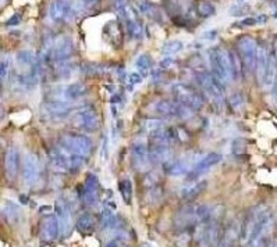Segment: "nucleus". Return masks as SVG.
<instances>
[{
  "label": "nucleus",
  "mask_w": 277,
  "mask_h": 247,
  "mask_svg": "<svg viewBox=\"0 0 277 247\" xmlns=\"http://www.w3.org/2000/svg\"><path fill=\"white\" fill-rule=\"evenodd\" d=\"M210 67H212V74L221 80L223 84H231L234 80V72H233V65H231V58L229 50L223 47H214L210 50Z\"/></svg>",
  "instance_id": "1"
},
{
  "label": "nucleus",
  "mask_w": 277,
  "mask_h": 247,
  "mask_svg": "<svg viewBox=\"0 0 277 247\" xmlns=\"http://www.w3.org/2000/svg\"><path fill=\"white\" fill-rule=\"evenodd\" d=\"M116 10L126 24L128 35L134 39H141L144 35V27L139 18V13L128 0H115Z\"/></svg>",
  "instance_id": "2"
},
{
  "label": "nucleus",
  "mask_w": 277,
  "mask_h": 247,
  "mask_svg": "<svg viewBox=\"0 0 277 247\" xmlns=\"http://www.w3.org/2000/svg\"><path fill=\"white\" fill-rule=\"evenodd\" d=\"M196 79L202 88L209 100L212 102L217 110L221 109L223 100H225V84L219 80L213 74L208 71H201L196 74Z\"/></svg>",
  "instance_id": "3"
},
{
  "label": "nucleus",
  "mask_w": 277,
  "mask_h": 247,
  "mask_svg": "<svg viewBox=\"0 0 277 247\" xmlns=\"http://www.w3.org/2000/svg\"><path fill=\"white\" fill-rule=\"evenodd\" d=\"M256 74L259 78L260 84L269 87L271 85L277 75V65L274 58L271 56V49L265 45L258 49V60H256Z\"/></svg>",
  "instance_id": "4"
},
{
  "label": "nucleus",
  "mask_w": 277,
  "mask_h": 247,
  "mask_svg": "<svg viewBox=\"0 0 277 247\" xmlns=\"http://www.w3.org/2000/svg\"><path fill=\"white\" fill-rule=\"evenodd\" d=\"M258 42L249 35H244L237 39V53L243 61L245 72H256V60H258Z\"/></svg>",
  "instance_id": "5"
},
{
  "label": "nucleus",
  "mask_w": 277,
  "mask_h": 247,
  "mask_svg": "<svg viewBox=\"0 0 277 247\" xmlns=\"http://www.w3.org/2000/svg\"><path fill=\"white\" fill-rule=\"evenodd\" d=\"M59 146L63 149L69 150L74 154L82 155V157H89L92 153V140L88 138L87 135L82 133H63L59 138Z\"/></svg>",
  "instance_id": "6"
},
{
  "label": "nucleus",
  "mask_w": 277,
  "mask_h": 247,
  "mask_svg": "<svg viewBox=\"0 0 277 247\" xmlns=\"http://www.w3.org/2000/svg\"><path fill=\"white\" fill-rule=\"evenodd\" d=\"M172 93H173L174 100L177 103L183 104L184 107L190 110H201L203 106V98L201 93L195 91L194 88L185 84H176L172 88Z\"/></svg>",
  "instance_id": "7"
},
{
  "label": "nucleus",
  "mask_w": 277,
  "mask_h": 247,
  "mask_svg": "<svg viewBox=\"0 0 277 247\" xmlns=\"http://www.w3.org/2000/svg\"><path fill=\"white\" fill-rule=\"evenodd\" d=\"M74 124L85 132H96L100 128V117L93 106L87 104L75 113Z\"/></svg>",
  "instance_id": "8"
},
{
  "label": "nucleus",
  "mask_w": 277,
  "mask_h": 247,
  "mask_svg": "<svg viewBox=\"0 0 277 247\" xmlns=\"http://www.w3.org/2000/svg\"><path fill=\"white\" fill-rule=\"evenodd\" d=\"M71 113V104L67 99L53 98L42 104V115L49 121L64 120Z\"/></svg>",
  "instance_id": "9"
},
{
  "label": "nucleus",
  "mask_w": 277,
  "mask_h": 247,
  "mask_svg": "<svg viewBox=\"0 0 277 247\" xmlns=\"http://www.w3.org/2000/svg\"><path fill=\"white\" fill-rule=\"evenodd\" d=\"M220 233V219L216 218L213 213L212 218L201 224V229L198 230V243L199 247H213L217 241Z\"/></svg>",
  "instance_id": "10"
},
{
  "label": "nucleus",
  "mask_w": 277,
  "mask_h": 247,
  "mask_svg": "<svg viewBox=\"0 0 277 247\" xmlns=\"http://www.w3.org/2000/svg\"><path fill=\"white\" fill-rule=\"evenodd\" d=\"M74 52L75 46L73 39L67 35H63V36H59L56 40H53L50 57L56 63L58 61H66V60H71V56L74 54Z\"/></svg>",
  "instance_id": "11"
},
{
  "label": "nucleus",
  "mask_w": 277,
  "mask_h": 247,
  "mask_svg": "<svg viewBox=\"0 0 277 247\" xmlns=\"http://www.w3.org/2000/svg\"><path fill=\"white\" fill-rule=\"evenodd\" d=\"M156 114L162 115V117H170V118H185L190 115V109L184 107L183 104L173 102V100H159L153 106Z\"/></svg>",
  "instance_id": "12"
},
{
  "label": "nucleus",
  "mask_w": 277,
  "mask_h": 247,
  "mask_svg": "<svg viewBox=\"0 0 277 247\" xmlns=\"http://www.w3.org/2000/svg\"><path fill=\"white\" fill-rule=\"evenodd\" d=\"M54 210H56V217L59 219V225H60V235L63 237L71 233L73 229V217H71V210H70L67 201L63 197H60L54 203Z\"/></svg>",
  "instance_id": "13"
},
{
  "label": "nucleus",
  "mask_w": 277,
  "mask_h": 247,
  "mask_svg": "<svg viewBox=\"0 0 277 247\" xmlns=\"http://www.w3.org/2000/svg\"><path fill=\"white\" fill-rule=\"evenodd\" d=\"M21 171H23V181L27 186H32L36 184L38 177H39V160L34 153L25 154L21 164Z\"/></svg>",
  "instance_id": "14"
},
{
  "label": "nucleus",
  "mask_w": 277,
  "mask_h": 247,
  "mask_svg": "<svg viewBox=\"0 0 277 247\" xmlns=\"http://www.w3.org/2000/svg\"><path fill=\"white\" fill-rule=\"evenodd\" d=\"M198 160L195 153H190V154L184 155V157H180V158H176V160H169L164 166V171L169 174V175H173V177H181V175H185L188 174L192 170L191 166H192V161Z\"/></svg>",
  "instance_id": "15"
},
{
  "label": "nucleus",
  "mask_w": 277,
  "mask_h": 247,
  "mask_svg": "<svg viewBox=\"0 0 277 247\" xmlns=\"http://www.w3.org/2000/svg\"><path fill=\"white\" fill-rule=\"evenodd\" d=\"M81 200L91 207L96 206L99 201V181L96 175L88 174L85 184L81 186Z\"/></svg>",
  "instance_id": "16"
},
{
  "label": "nucleus",
  "mask_w": 277,
  "mask_h": 247,
  "mask_svg": "<svg viewBox=\"0 0 277 247\" xmlns=\"http://www.w3.org/2000/svg\"><path fill=\"white\" fill-rule=\"evenodd\" d=\"M73 14V0H53L49 6V16L53 21H69Z\"/></svg>",
  "instance_id": "17"
},
{
  "label": "nucleus",
  "mask_w": 277,
  "mask_h": 247,
  "mask_svg": "<svg viewBox=\"0 0 277 247\" xmlns=\"http://www.w3.org/2000/svg\"><path fill=\"white\" fill-rule=\"evenodd\" d=\"M240 239H241V224L238 221H231L220 236V240L216 247H236Z\"/></svg>",
  "instance_id": "18"
},
{
  "label": "nucleus",
  "mask_w": 277,
  "mask_h": 247,
  "mask_svg": "<svg viewBox=\"0 0 277 247\" xmlns=\"http://www.w3.org/2000/svg\"><path fill=\"white\" fill-rule=\"evenodd\" d=\"M131 157H133V164L137 171H145L149 166V149L144 143H135L131 147Z\"/></svg>",
  "instance_id": "19"
},
{
  "label": "nucleus",
  "mask_w": 277,
  "mask_h": 247,
  "mask_svg": "<svg viewBox=\"0 0 277 247\" xmlns=\"http://www.w3.org/2000/svg\"><path fill=\"white\" fill-rule=\"evenodd\" d=\"M59 232H60V225H59V219L56 215H49L47 218L43 219L41 229H39V236L42 240H54L58 237Z\"/></svg>",
  "instance_id": "20"
},
{
  "label": "nucleus",
  "mask_w": 277,
  "mask_h": 247,
  "mask_svg": "<svg viewBox=\"0 0 277 247\" xmlns=\"http://www.w3.org/2000/svg\"><path fill=\"white\" fill-rule=\"evenodd\" d=\"M5 168H6L7 178L13 181L17 177L18 170H20V153L16 146H10L6 151L5 157Z\"/></svg>",
  "instance_id": "21"
},
{
  "label": "nucleus",
  "mask_w": 277,
  "mask_h": 247,
  "mask_svg": "<svg viewBox=\"0 0 277 247\" xmlns=\"http://www.w3.org/2000/svg\"><path fill=\"white\" fill-rule=\"evenodd\" d=\"M223 158V155L220 154V153H209L205 157H202V160H199L196 162V166L192 170V175H199V174H203L209 171L210 168H213L214 166H217L220 161Z\"/></svg>",
  "instance_id": "22"
},
{
  "label": "nucleus",
  "mask_w": 277,
  "mask_h": 247,
  "mask_svg": "<svg viewBox=\"0 0 277 247\" xmlns=\"http://www.w3.org/2000/svg\"><path fill=\"white\" fill-rule=\"evenodd\" d=\"M77 229L82 235H91L93 230H95V226H96V222H95V218H93L92 214L84 213L81 214L78 219H77Z\"/></svg>",
  "instance_id": "23"
},
{
  "label": "nucleus",
  "mask_w": 277,
  "mask_h": 247,
  "mask_svg": "<svg viewBox=\"0 0 277 247\" xmlns=\"http://www.w3.org/2000/svg\"><path fill=\"white\" fill-rule=\"evenodd\" d=\"M103 34L106 35V38L115 45V47H119V45H122L123 40V32L119 23H109L106 25V28L103 29Z\"/></svg>",
  "instance_id": "24"
},
{
  "label": "nucleus",
  "mask_w": 277,
  "mask_h": 247,
  "mask_svg": "<svg viewBox=\"0 0 277 247\" xmlns=\"http://www.w3.org/2000/svg\"><path fill=\"white\" fill-rule=\"evenodd\" d=\"M85 93H87V87L84 84H81V82H74V84H71V85L66 88L63 98L67 99L69 102H73V100L82 98Z\"/></svg>",
  "instance_id": "25"
},
{
  "label": "nucleus",
  "mask_w": 277,
  "mask_h": 247,
  "mask_svg": "<svg viewBox=\"0 0 277 247\" xmlns=\"http://www.w3.org/2000/svg\"><path fill=\"white\" fill-rule=\"evenodd\" d=\"M75 71V63L71 60H66V61H58L54 64V72L59 78H69L70 75Z\"/></svg>",
  "instance_id": "26"
},
{
  "label": "nucleus",
  "mask_w": 277,
  "mask_h": 247,
  "mask_svg": "<svg viewBox=\"0 0 277 247\" xmlns=\"http://www.w3.org/2000/svg\"><path fill=\"white\" fill-rule=\"evenodd\" d=\"M3 215L6 217V219L12 224H16L20 221V217H21V211H20V207L13 204L10 201H7L6 206L3 207Z\"/></svg>",
  "instance_id": "27"
},
{
  "label": "nucleus",
  "mask_w": 277,
  "mask_h": 247,
  "mask_svg": "<svg viewBox=\"0 0 277 247\" xmlns=\"http://www.w3.org/2000/svg\"><path fill=\"white\" fill-rule=\"evenodd\" d=\"M206 185H208L206 181H201V182H198V184H195L194 186H191L190 189H185L181 196L184 197L185 200H194V199H196V197L205 190Z\"/></svg>",
  "instance_id": "28"
},
{
  "label": "nucleus",
  "mask_w": 277,
  "mask_h": 247,
  "mask_svg": "<svg viewBox=\"0 0 277 247\" xmlns=\"http://www.w3.org/2000/svg\"><path fill=\"white\" fill-rule=\"evenodd\" d=\"M196 13L203 18H209L212 17L216 14V7L208 2V0H201V2H198V5H196Z\"/></svg>",
  "instance_id": "29"
},
{
  "label": "nucleus",
  "mask_w": 277,
  "mask_h": 247,
  "mask_svg": "<svg viewBox=\"0 0 277 247\" xmlns=\"http://www.w3.org/2000/svg\"><path fill=\"white\" fill-rule=\"evenodd\" d=\"M135 67L138 69L139 74L142 76H146L150 72V67H152L149 56L148 54H139L137 61H135Z\"/></svg>",
  "instance_id": "30"
},
{
  "label": "nucleus",
  "mask_w": 277,
  "mask_h": 247,
  "mask_svg": "<svg viewBox=\"0 0 277 247\" xmlns=\"http://www.w3.org/2000/svg\"><path fill=\"white\" fill-rule=\"evenodd\" d=\"M119 189H120L124 203L131 204V200H133V184H131V181L128 178L123 179L120 185H119Z\"/></svg>",
  "instance_id": "31"
},
{
  "label": "nucleus",
  "mask_w": 277,
  "mask_h": 247,
  "mask_svg": "<svg viewBox=\"0 0 277 247\" xmlns=\"http://www.w3.org/2000/svg\"><path fill=\"white\" fill-rule=\"evenodd\" d=\"M184 49V43L181 40H169L162 47V53L166 56H173L177 54Z\"/></svg>",
  "instance_id": "32"
},
{
  "label": "nucleus",
  "mask_w": 277,
  "mask_h": 247,
  "mask_svg": "<svg viewBox=\"0 0 277 247\" xmlns=\"http://www.w3.org/2000/svg\"><path fill=\"white\" fill-rule=\"evenodd\" d=\"M229 53H230L231 65H233V72H234V79H237V78H243L244 67L243 61H241V58L238 56V53L231 52V50Z\"/></svg>",
  "instance_id": "33"
},
{
  "label": "nucleus",
  "mask_w": 277,
  "mask_h": 247,
  "mask_svg": "<svg viewBox=\"0 0 277 247\" xmlns=\"http://www.w3.org/2000/svg\"><path fill=\"white\" fill-rule=\"evenodd\" d=\"M142 128H144L146 132L153 133L156 131H159V129H162L164 128V121L163 120H156V118H150V120L144 121V124H142Z\"/></svg>",
  "instance_id": "34"
},
{
  "label": "nucleus",
  "mask_w": 277,
  "mask_h": 247,
  "mask_svg": "<svg viewBox=\"0 0 277 247\" xmlns=\"http://www.w3.org/2000/svg\"><path fill=\"white\" fill-rule=\"evenodd\" d=\"M10 74V56L9 54H2V63H0V79L2 82H6Z\"/></svg>",
  "instance_id": "35"
},
{
  "label": "nucleus",
  "mask_w": 277,
  "mask_h": 247,
  "mask_svg": "<svg viewBox=\"0 0 277 247\" xmlns=\"http://www.w3.org/2000/svg\"><path fill=\"white\" fill-rule=\"evenodd\" d=\"M229 103H230V106L234 110H240L244 106V103H245V98H244V95L241 92H237L231 96Z\"/></svg>",
  "instance_id": "36"
},
{
  "label": "nucleus",
  "mask_w": 277,
  "mask_h": 247,
  "mask_svg": "<svg viewBox=\"0 0 277 247\" xmlns=\"http://www.w3.org/2000/svg\"><path fill=\"white\" fill-rule=\"evenodd\" d=\"M142 75L138 74V72H133V74H130L128 75V84L130 85H139L141 82H142Z\"/></svg>",
  "instance_id": "37"
},
{
  "label": "nucleus",
  "mask_w": 277,
  "mask_h": 247,
  "mask_svg": "<svg viewBox=\"0 0 277 247\" xmlns=\"http://www.w3.org/2000/svg\"><path fill=\"white\" fill-rule=\"evenodd\" d=\"M256 24H259L258 17H248L244 18L243 21H240V23H237V25H241V27H254Z\"/></svg>",
  "instance_id": "38"
},
{
  "label": "nucleus",
  "mask_w": 277,
  "mask_h": 247,
  "mask_svg": "<svg viewBox=\"0 0 277 247\" xmlns=\"http://www.w3.org/2000/svg\"><path fill=\"white\" fill-rule=\"evenodd\" d=\"M107 136H104L103 140H102V160H107L109 158V150H107Z\"/></svg>",
  "instance_id": "39"
},
{
  "label": "nucleus",
  "mask_w": 277,
  "mask_h": 247,
  "mask_svg": "<svg viewBox=\"0 0 277 247\" xmlns=\"http://www.w3.org/2000/svg\"><path fill=\"white\" fill-rule=\"evenodd\" d=\"M174 63H176V61H174V58L166 57V58H163L162 61H160V67L164 69H168V68H170V67H172Z\"/></svg>",
  "instance_id": "40"
},
{
  "label": "nucleus",
  "mask_w": 277,
  "mask_h": 247,
  "mask_svg": "<svg viewBox=\"0 0 277 247\" xmlns=\"http://www.w3.org/2000/svg\"><path fill=\"white\" fill-rule=\"evenodd\" d=\"M21 23V16L20 14H14L10 20H7L6 25H18Z\"/></svg>",
  "instance_id": "41"
},
{
  "label": "nucleus",
  "mask_w": 277,
  "mask_h": 247,
  "mask_svg": "<svg viewBox=\"0 0 277 247\" xmlns=\"http://www.w3.org/2000/svg\"><path fill=\"white\" fill-rule=\"evenodd\" d=\"M217 38V32L216 31H208V32H205L202 36L203 40H214Z\"/></svg>",
  "instance_id": "42"
},
{
  "label": "nucleus",
  "mask_w": 277,
  "mask_h": 247,
  "mask_svg": "<svg viewBox=\"0 0 277 247\" xmlns=\"http://www.w3.org/2000/svg\"><path fill=\"white\" fill-rule=\"evenodd\" d=\"M271 56L274 58V63L277 65V36L271 42Z\"/></svg>",
  "instance_id": "43"
},
{
  "label": "nucleus",
  "mask_w": 277,
  "mask_h": 247,
  "mask_svg": "<svg viewBox=\"0 0 277 247\" xmlns=\"http://www.w3.org/2000/svg\"><path fill=\"white\" fill-rule=\"evenodd\" d=\"M82 3H84V5L88 7H93V6H96V5H98L99 0H82Z\"/></svg>",
  "instance_id": "44"
},
{
  "label": "nucleus",
  "mask_w": 277,
  "mask_h": 247,
  "mask_svg": "<svg viewBox=\"0 0 277 247\" xmlns=\"http://www.w3.org/2000/svg\"><path fill=\"white\" fill-rule=\"evenodd\" d=\"M271 95H273V98L277 100V75H276V79L273 82V88H271Z\"/></svg>",
  "instance_id": "45"
},
{
  "label": "nucleus",
  "mask_w": 277,
  "mask_h": 247,
  "mask_svg": "<svg viewBox=\"0 0 277 247\" xmlns=\"http://www.w3.org/2000/svg\"><path fill=\"white\" fill-rule=\"evenodd\" d=\"M106 247H120V244H119V240H112L106 244Z\"/></svg>",
  "instance_id": "46"
},
{
  "label": "nucleus",
  "mask_w": 277,
  "mask_h": 247,
  "mask_svg": "<svg viewBox=\"0 0 277 247\" xmlns=\"http://www.w3.org/2000/svg\"><path fill=\"white\" fill-rule=\"evenodd\" d=\"M21 200H23L24 204H27V203H28V197H27V199H25V197H24V196H21Z\"/></svg>",
  "instance_id": "47"
},
{
  "label": "nucleus",
  "mask_w": 277,
  "mask_h": 247,
  "mask_svg": "<svg viewBox=\"0 0 277 247\" xmlns=\"http://www.w3.org/2000/svg\"><path fill=\"white\" fill-rule=\"evenodd\" d=\"M267 247H277V241H274L273 244H270V246H267Z\"/></svg>",
  "instance_id": "48"
},
{
  "label": "nucleus",
  "mask_w": 277,
  "mask_h": 247,
  "mask_svg": "<svg viewBox=\"0 0 277 247\" xmlns=\"http://www.w3.org/2000/svg\"><path fill=\"white\" fill-rule=\"evenodd\" d=\"M243 2H245V0H238V3H243Z\"/></svg>",
  "instance_id": "49"
}]
</instances>
